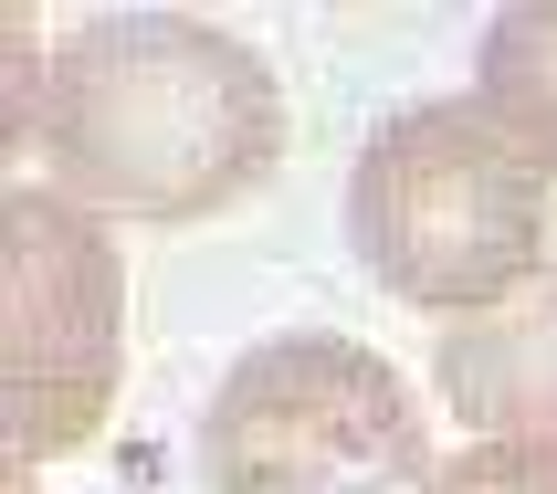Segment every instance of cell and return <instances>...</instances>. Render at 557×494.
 <instances>
[{"mask_svg":"<svg viewBox=\"0 0 557 494\" xmlns=\"http://www.w3.org/2000/svg\"><path fill=\"white\" fill-rule=\"evenodd\" d=\"M211 494H400L432 484V421L358 337H263L200 410Z\"/></svg>","mask_w":557,"mask_h":494,"instance_id":"cell-3","label":"cell"},{"mask_svg":"<svg viewBox=\"0 0 557 494\" xmlns=\"http://www.w3.org/2000/svg\"><path fill=\"white\" fill-rule=\"evenodd\" d=\"M484 116L557 180V0H527L484 32Z\"/></svg>","mask_w":557,"mask_h":494,"instance_id":"cell-6","label":"cell"},{"mask_svg":"<svg viewBox=\"0 0 557 494\" xmlns=\"http://www.w3.org/2000/svg\"><path fill=\"white\" fill-rule=\"evenodd\" d=\"M126 369V252L63 189L0 200V410L11 453L53 464L85 453L116 410Z\"/></svg>","mask_w":557,"mask_h":494,"instance_id":"cell-4","label":"cell"},{"mask_svg":"<svg viewBox=\"0 0 557 494\" xmlns=\"http://www.w3.org/2000/svg\"><path fill=\"white\" fill-rule=\"evenodd\" d=\"M442 400L484 442H557V263L484 316H453L432 347Z\"/></svg>","mask_w":557,"mask_h":494,"instance_id":"cell-5","label":"cell"},{"mask_svg":"<svg viewBox=\"0 0 557 494\" xmlns=\"http://www.w3.org/2000/svg\"><path fill=\"white\" fill-rule=\"evenodd\" d=\"M32 137L53 158V189L85 211L211 221L274 180L284 85L243 32L200 11H116L53 53Z\"/></svg>","mask_w":557,"mask_h":494,"instance_id":"cell-1","label":"cell"},{"mask_svg":"<svg viewBox=\"0 0 557 494\" xmlns=\"http://www.w3.org/2000/svg\"><path fill=\"white\" fill-rule=\"evenodd\" d=\"M347 243L400 306L484 316L547 274V169L463 95L410 106L347 180Z\"/></svg>","mask_w":557,"mask_h":494,"instance_id":"cell-2","label":"cell"},{"mask_svg":"<svg viewBox=\"0 0 557 494\" xmlns=\"http://www.w3.org/2000/svg\"><path fill=\"white\" fill-rule=\"evenodd\" d=\"M421 494H557V442H463Z\"/></svg>","mask_w":557,"mask_h":494,"instance_id":"cell-7","label":"cell"}]
</instances>
